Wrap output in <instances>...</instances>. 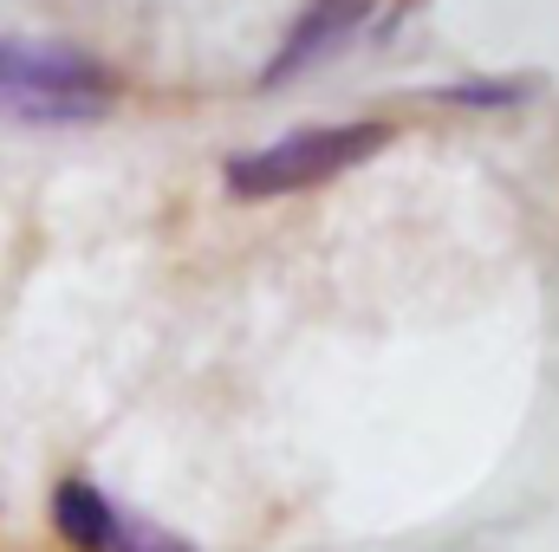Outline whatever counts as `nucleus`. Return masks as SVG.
Segmentation results:
<instances>
[{
  "label": "nucleus",
  "mask_w": 559,
  "mask_h": 552,
  "mask_svg": "<svg viewBox=\"0 0 559 552\" xmlns=\"http://www.w3.org/2000/svg\"><path fill=\"white\" fill-rule=\"evenodd\" d=\"M111 552H195V547H182V540H169V533H156V527L124 520V527H118V540H111Z\"/></svg>",
  "instance_id": "6"
},
{
  "label": "nucleus",
  "mask_w": 559,
  "mask_h": 552,
  "mask_svg": "<svg viewBox=\"0 0 559 552\" xmlns=\"http://www.w3.org/2000/svg\"><path fill=\"white\" fill-rule=\"evenodd\" d=\"M397 137L391 124L378 118H352V124H306V131H286V137L261 143V149H241L222 163V182L241 195V202H274V195H299V189H319L358 163H371L384 143Z\"/></svg>",
  "instance_id": "2"
},
{
  "label": "nucleus",
  "mask_w": 559,
  "mask_h": 552,
  "mask_svg": "<svg viewBox=\"0 0 559 552\" xmlns=\"http://www.w3.org/2000/svg\"><path fill=\"white\" fill-rule=\"evenodd\" d=\"M371 7H378V0H306V13L293 20V33L280 39V52L267 59V72H261V92L293 85L299 72H312L319 59H332V52L365 26Z\"/></svg>",
  "instance_id": "3"
},
{
  "label": "nucleus",
  "mask_w": 559,
  "mask_h": 552,
  "mask_svg": "<svg viewBox=\"0 0 559 552\" xmlns=\"http://www.w3.org/2000/svg\"><path fill=\"white\" fill-rule=\"evenodd\" d=\"M449 98L455 105H475V111H495V105H521L527 98V79H488V85L475 79V85H455Z\"/></svg>",
  "instance_id": "5"
},
{
  "label": "nucleus",
  "mask_w": 559,
  "mask_h": 552,
  "mask_svg": "<svg viewBox=\"0 0 559 552\" xmlns=\"http://www.w3.org/2000/svg\"><path fill=\"white\" fill-rule=\"evenodd\" d=\"M118 105V72L85 46L0 33V118L20 124H98Z\"/></svg>",
  "instance_id": "1"
},
{
  "label": "nucleus",
  "mask_w": 559,
  "mask_h": 552,
  "mask_svg": "<svg viewBox=\"0 0 559 552\" xmlns=\"http://www.w3.org/2000/svg\"><path fill=\"white\" fill-rule=\"evenodd\" d=\"M52 527H59L79 552H111L124 514H118L92 481H59V494H52Z\"/></svg>",
  "instance_id": "4"
}]
</instances>
